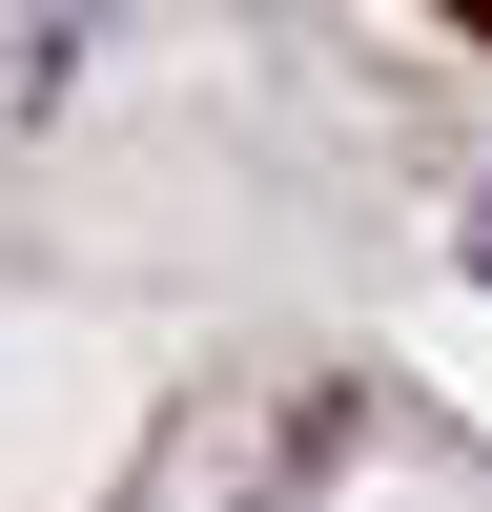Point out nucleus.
Masks as SVG:
<instances>
[{"mask_svg":"<svg viewBox=\"0 0 492 512\" xmlns=\"http://www.w3.org/2000/svg\"><path fill=\"white\" fill-rule=\"evenodd\" d=\"M472 267H492V205H472Z\"/></svg>","mask_w":492,"mask_h":512,"instance_id":"nucleus-1","label":"nucleus"}]
</instances>
